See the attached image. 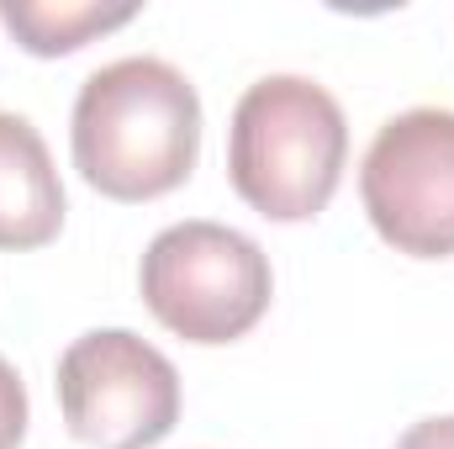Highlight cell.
<instances>
[{
	"instance_id": "1",
	"label": "cell",
	"mask_w": 454,
	"mask_h": 449,
	"mask_svg": "<svg viewBox=\"0 0 454 449\" xmlns=\"http://www.w3.org/2000/svg\"><path fill=\"white\" fill-rule=\"evenodd\" d=\"M74 169L112 201H159L201 159V96L164 59H116L96 69L69 116Z\"/></svg>"
},
{
	"instance_id": "2",
	"label": "cell",
	"mask_w": 454,
	"mask_h": 449,
	"mask_svg": "<svg viewBox=\"0 0 454 449\" xmlns=\"http://www.w3.org/2000/svg\"><path fill=\"white\" fill-rule=\"evenodd\" d=\"M348 122L307 75H264L232 106L227 180L270 223H312L343 180Z\"/></svg>"
},
{
	"instance_id": "3",
	"label": "cell",
	"mask_w": 454,
	"mask_h": 449,
	"mask_svg": "<svg viewBox=\"0 0 454 449\" xmlns=\"http://www.w3.org/2000/svg\"><path fill=\"white\" fill-rule=\"evenodd\" d=\"M143 307L185 343H232L270 312L275 270L270 254L227 223L164 227L137 264Z\"/></svg>"
},
{
	"instance_id": "4",
	"label": "cell",
	"mask_w": 454,
	"mask_h": 449,
	"mask_svg": "<svg viewBox=\"0 0 454 449\" xmlns=\"http://www.w3.org/2000/svg\"><path fill=\"white\" fill-rule=\"evenodd\" d=\"M59 407L80 445L153 449L180 423V370L132 328H90L59 354Z\"/></svg>"
},
{
	"instance_id": "5",
	"label": "cell",
	"mask_w": 454,
	"mask_h": 449,
	"mask_svg": "<svg viewBox=\"0 0 454 449\" xmlns=\"http://www.w3.org/2000/svg\"><path fill=\"white\" fill-rule=\"evenodd\" d=\"M370 227L412 259L454 254V112L412 106L391 116L359 164Z\"/></svg>"
},
{
	"instance_id": "6",
	"label": "cell",
	"mask_w": 454,
	"mask_h": 449,
	"mask_svg": "<svg viewBox=\"0 0 454 449\" xmlns=\"http://www.w3.org/2000/svg\"><path fill=\"white\" fill-rule=\"evenodd\" d=\"M64 227V185L43 132L16 112H0V248L27 254Z\"/></svg>"
},
{
	"instance_id": "7",
	"label": "cell",
	"mask_w": 454,
	"mask_h": 449,
	"mask_svg": "<svg viewBox=\"0 0 454 449\" xmlns=\"http://www.w3.org/2000/svg\"><path fill=\"white\" fill-rule=\"evenodd\" d=\"M137 5H96V0H0V21L32 59L74 53L116 27H127Z\"/></svg>"
},
{
	"instance_id": "8",
	"label": "cell",
	"mask_w": 454,
	"mask_h": 449,
	"mask_svg": "<svg viewBox=\"0 0 454 449\" xmlns=\"http://www.w3.org/2000/svg\"><path fill=\"white\" fill-rule=\"evenodd\" d=\"M27 439V386L16 365L0 354V449H21Z\"/></svg>"
},
{
	"instance_id": "9",
	"label": "cell",
	"mask_w": 454,
	"mask_h": 449,
	"mask_svg": "<svg viewBox=\"0 0 454 449\" xmlns=\"http://www.w3.org/2000/svg\"><path fill=\"white\" fill-rule=\"evenodd\" d=\"M396 449H454V413L412 423V429H407V434L396 439Z\"/></svg>"
}]
</instances>
